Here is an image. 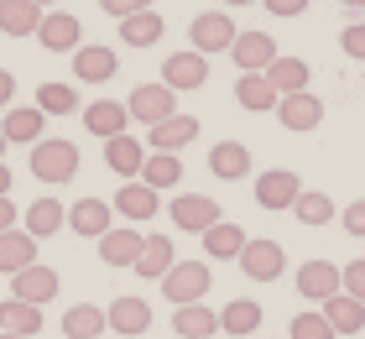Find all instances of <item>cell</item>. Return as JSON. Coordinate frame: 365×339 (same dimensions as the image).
<instances>
[{"instance_id":"obj_28","label":"cell","mask_w":365,"mask_h":339,"mask_svg":"<svg viewBox=\"0 0 365 339\" xmlns=\"http://www.w3.org/2000/svg\"><path fill=\"white\" fill-rule=\"evenodd\" d=\"M235 99H240V110H251V115H267V110H277V89H272V79L267 74H240L235 79Z\"/></svg>"},{"instance_id":"obj_9","label":"cell","mask_w":365,"mask_h":339,"mask_svg":"<svg viewBox=\"0 0 365 339\" xmlns=\"http://www.w3.org/2000/svg\"><path fill=\"white\" fill-rule=\"evenodd\" d=\"M162 84H168L173 94L204 89V84H209V58L204 53H173L168 63H162Z\"/></svg>"},{"instance_id":"obj_17","label":"cell","mask_w":365,"mask_h":339,"mask_svg":"<svg viewBox=\"0 0 365 339\" xmlns=\"http://www.w3.org/2000/svg\"><path fill=\"white\" fill-rule=\"evenodd\" d=\"M105 329H115V334H146V329H152V303H146V298H115L105 308Z\"/></svg>"},{"instance_id":"obj_26","label":"cell","mask_w":365,"mask_h":339,"mask_svg":"<svg viewBox=\"0 0 365 339\" xmlns=\"http://www.w3.org/2000/svg\"><path fill=\"white\" fill-rule=\"evenodd\" d=\"M162 31H168V21H162V11H136V16H125L120 21V42L125 47H157L162 42Z\"/></svg>"},{"instance_id":"obj_16","label":"cell","mask_w":365,"mask_h":339,"mask_svg":"<svg viewBox=\"0 0 365 339\" xmlns=\"http://www.w3.org/2000/svg\"><path fill=\"white\" fill-rule=\"evenodd\" d=\"M42 131H47V115H42L37 105H11L6 121H0V136H6L11 146H16V141H21V146H37Z\"/></svg>"},{"instance_id":"obj_42","label":"cell","mask_w":365,"mask_h":339,"mask_svg":"<svg viewBox=\"0 0 365 339\" xmlns=\"http://www.w3.org/2000/svg\"><path fill=\"white\" fill-rule=\"evenodd\" d=\"M339 53H350V58L365 63V21H355V26H344V31H339Z\"/></svg>"},{"instance_id":"obj_35","label":"cell","mask_w":365,"mask_h":339,"mask_svg":"<svg viewBox=\"0 0 365 339\" xmlns=\"http://www.w3.org/2000/svg\"><path fill=\"white\" fill-rule=\"evenodd\" d=\"M63 225H68V209H63L58 198H37L26 209V235L31 241H47V235H58Z\"/></svg>"},{"instance_id":"obj_29","label":"cell","mask_w":365,"mask_h":339,"mask_svg":"<svg viewBox=\"0 0 365 339\" xmlns=\"http://www.w3.org/2000/svg\"><path fill=\"white\" fill-rule=\"evenodd\" d=\"M37 261V241H31L26 230H0V271L16 277V271H26Z\"/></svg>"},{"instance_id":"obj_24","label":"cell","mask_w":365,"mask_h":339,"mask_svg":"<svg viewBox=\"0 0 365 339\" xmlns=\"http://www.w3.org/2000/svg\"><path fill=\"white\" fill-rule=\"evenodd\" d=\"M141 162H146V146L136 141V136H110L105 141V167L115 178H136Z\"/></svg>"},{"instance_id":"obj_8","label":"cell","mask_w":365,"mask_h":339,"mask_svg":"<svg viewBox=\"0 0 365 339\" xmlns=\"http://www.w3.org/2000/svg\"><path fill=\"white\" fill-rule=\"evenodd\" d=\"M58 287H63V277H58L53 266L31 261L26 271H16V277H11V298H21V303H31V308H42V303L58 298Z\"/></svg>"},{"instance_id":"obj_33","label":"cell","mask_w":365,"mask_h":339,"mask_svg":"<svg viewBox=\"0 0 365 339\" xmlns=\"http://www.w3.org/2000/svg\"><path fill=\"white\" fill-rule=\"evenodd\" d=\"M267 79H272V89H277V94H303V89H308V79H313V68H308L303 58L277 53V63L267 68Z\"/></svg>"},{"instance_id":"obj_49","label":"cell","mask_w":365,"mask_h":339,"mask_svg":"<svg viewBox=\"0 0 365 339\" xmlns=\"http://www.w3.org/2000/svg\"><path fill=\"white\" fill-rule=\"evenodd\" d=\"M220 6H230V11H240V6H256V0H220Z\"/></svg>"},{"instance_id":"obj_1","label":"cell","mask_w":365,"mask_h":339,"mask_svg":"<svg viewBox=\"0 0 365 339\" xmlns=\"http://www.w3.org/2000/svg\"><path fill=\"white\" fill-rule=\"evenodd\" d=\"M78 167H84V157H78V146L68 136H42L31 146V178H42V183H68V178H78Z\"/></svg>"},{"instance_id":"obj_34","label":"cell","mask_w":365,"mask_h":339,"mask_svg":"<svg viewBox=\"0 0 365 339\" xmlns=\"http://www.w3.org/2000/svg\"><path fill=\"white\" fill-rule=\"evenodd\" d=\"M240 246H245V230L230 225V219H220V225L204 230V256H209V261H235Z\"/></svg>"},{"instance_id":"obj_22","label":"cell","mask_w":365,"mask_h":339,"mask_svg":"<svg viewBox=\"0 0 365 339\" xmlns=\"http://www.w3.org/2000/svg\"><path fill=\"white\" fill-rule=\"evenodd\" d=\"M209 173L225 178V183L251 178V146H245V141H220V146L209 151Z\"/></svg>"},{"instance_id":"obj_48","label":"cell","mask_w":365,"mask_h":339,"mask_svg":"<svg viewBox=\"0 0 365 339\" xmlns=\"http://www.w3.org/2000/svg\"><path fill=\"white\" fill-rule=\"evenodd\" d=\"M0 198H11V167L0 162Z\"/></svg>"},{"instance_id":"obj_36","label":"cell","mask_w":365,"mask_h":339,"mask_svg":"<svg viewBox=\"0 0 365 339\" xmlns=\"http://www.w3.org/2000/svg\"><path fill=\"white\" fill-rule=\"evenodd\" d=\"M42 26V11L31 0H0V31L6 37H31Z\"/></svg>"},{"instance_id":"obj_14","label":"cell","mask_w":365,"mask_h":339,"mask_svg":"<svg viewBox=\"0 0 365 339\" xmlns=\"http://www.w3.org/2000/svg\"><path fill=\"white\" fill-rule=\"evenodd\" d=\"M277 121L303 136V131H313V126L324 121V99L308 94V89H303V94H282V99H277Z\"/></svg>"},{"instance_id":"obj_18","label":"cell","mask_w":365,"mask_h":339,"mask_svg":"<svg viewBox=\"0 0 365 339\" xmlns=\"http://www.w3.org/2000/svg\"><path fill=\"white\" fill-rule=\"evenodd\" d=\"M115 214L120 219H130V225H136V219H157V209H162V193H152L146 188V183H120V193H115V203H110Z\"/></svg>"},{"instance_id":"obj_50","label":"cell","mask_w":365,"mask_h":339,"mask_svg":"<svg viewBox=\"0 0 365 339\" xmlns=\"http://www.w3.org/2000/svg\"><path fill=\"white\" fill-rule=\"evenodd\" d=\"M339 6H350V11H365V0H339Z\"/></svg>"},{"instance_id":"obj_2","label":"cell","mask_w":365,"mask_h":339,"mask_svg":"<svg viewBox=\"0 0 365 339\" xmlns=\"http://www.w3.org/2000/svg\"><path fill=\"white\" fill-rule=\"evenodd\" d=\"M209 282H214L209 261H173V271L162 277V293H168V303L182 308V303H204Z\"/></svg>"},{"instance_id":"obj_4","label":"cell","mask_w":365,"mask_h":339,"mask_svg":"<svg viewBox=\"0 0 365 339\" xmlns=\"http://www.w3.org/2000/svg\"><path fill=\"white\" fill-rule=\"evenodd\" d=\"M235 266H240L251 282H277L282 271H287V251H282L277 241H245L240 256H235Z\"/></svg>"},{"instance_id":"obj_53","label":"cell","mask_w":365,"mask_h":339,"mask_svg":"<svg viewBox=\"0 0 365 339\" xmlns=\"http://www.w3.org/2000/svg\"><path fill=\"white\" fill-rule=\"evenodd\" d=\"M0 339H21V334H0Z\"/></svg>"},{"instance_id":"obj_7","label":"cell","mask_w":365,"mask_h":339,"mask_svg":"<svg viewBox=\"0 0 365 339\" xmlns=\"http://www.w3.org/2000/svg\"><path fill=\"white\" fill-rule=\"evenodd\" d=\"M230 58H235L240 74H267V68L277 63L272 31H235V42H230Z\"/></svg>"},{"instance_id":"obj_43","label":"cell","mask_w":365,"mask_h":339,"mask_svg":"<svg viewBox=\"0 0 365 339\" xmlns=\"http://www.w3.org/2000/svg\"><path fill=\"white\" fill-rule=\"evenodd\" d=\"M99 11L115 16V21H125V16H136V11H152V0H99Z\"/></svg>"},{"instance_id":"obj_38","label":"cell","mask_w":365,"mask_h":339,"mask_svg":"<svg viewBox=\"0 0 365 339\" xmlns=\"http://www.w3.org/2000/svg\"><path fill=\"white\" fill-rule=\"evenodd\" d=\"M292 214H297V225H329V219H339L334 198H329V193H313V188H303V193H297Z\"/></svg>"},{"instance_id":"obj_13","label":"cell","mask_w":365,"mask_h":339,"mask_svg":"<svg viewBox=\"0 0 365 339\" xmlns=\"http://www.w3.org/2000/svg\"><path fill=\"white\" fill-rule=\"evenodd\" d=\"M297 193H303V183H297V173H287V167H272V173L256 178V203L261 209H292Z\"/></svg>"},{"instance_id":"obj_25","label":"cell","mask_w":365,"mask_h":339,"mask_svg":"<svg viewBox=\"0 0 365 339\" xmlns=\"http://www.w3.org/2000/svg\"><path fill=\"white\" fill-rule=\"evenodd\" d=\"M136 183H146L152 193H162V188H178V183H182V162L173 157V151H146V162H141Z\"/></svg>"},{"instance_id":"obj_44","label":"cell","mask_w":365,"mask_h":339,"mask_svg":"<svg viewBox=\"0 0 365 339\" xmlns=\"http://www.w3.org/2000/svg\"><path fill=\"white\" fill-rule=\"evenodd\" d=\"M339 225L350 230V235H360L365 241V198H355V203H344V214H339Z\"/></svg>"},{"instance_id":"obj_19","label":"cell","mask_w":365,"mask_h":339,"mask_svg":"<svg viewBox=\"0 0 365 339\" xmlns=\"http://www.w3.org/2000/svg\"><path fill=\"white\" fill-rule=\"evenodd\" d=\"M173 334L178 339H214L220 334V313L209 303H182V308H173Z\"/></svg>"},{"instance_id":"obj_11","label":"cell","mask_w":365,"mask_h":339,"mask_svg":"<svg viewBox=\"0 0 365 339\" xmlns=\"http://www.w3.org/2000/svg\"><path fill=\"white\" fill-rule=\"evenodd\" d=\"M68 58H73L78 84H110L115 68H120V53H115V47H105V42H84V47H78V53H68Z\"/></svg>"},{"instance_id":"obj_30","label":"cell","mask_w":365,"mask_h":339,"mask_svg":"<svg viewBox=\"0 0 365 339\" xmlns=\"http://www.w3.org/2000/svg\"><path fill=\"white\" fill-rule=\"evenodd\" d=\"M173 261H178V251H173L168 235H146V246H141V256H136V266H130V271H141V277L162 282V277L173 271Z\"/></svg>"},{"instance_id":"obj_5","label":"cell","mask_w":365,"mask_h":339,"mask_svg":"<svg viewBox=\"0 0 365 339\" xmlns=\"http://www.w3.org/2000/svg\"><path fill=\"white\" fill-rule=\"evenodd\" d=\"M188 42H193V53H230V42H235V21H230V11H204V16H193V26H188Z\"/></svg>"},{"instance_id":"obj_52","label":"cell","mask_w":365,"mask_h":339,"mask_svg":"<svg viewBox=\"0 0 365 339\" xmlns=\"http://www.w3.org/2000/svg\"><path fill=\"white\" fill-rule=\"evenodd\" d=\"M6 146H11V141H6V136H0V162H6Z\"/></svg>"},{"instance_id":"obj_40","label":"cell","mask_w":365,"mask_h":339,"mask_svg":"<svg viewBox=\"0 0 365 339\" xmlns=\"http://www.w3.org/2000/svg\"><path fill=\"white\" fill-rule=\"evenodd\" d=\"M287 339H339V334L329 329V318H324V313H297V318H292V329H287Z\"/></svg>"},{"instance_id":"obj_6","label":"cell","mask_w":365,"mask_h":339,"mask_svg":"<svg viewBox=\"0 0 365 339\" xmlns=\"http://www.w3.org/2000/svg\"><path fill=\"white\" fill-rule=\"evenodd\" d=\"M168 219H173L178 230H188V235H204L209 225H220V219H225V209L214 198H204V193H178L173 209H168Z\"/></svg>"},{"instance_id":"obj_12","label":"cell","mask_w":365,"mask_h":339,"mask_svg":"<svg viewBox=\"0 0 365 339\" xmlns=\"http://www.w3.org/2000/svg\"><path fill=\"white\" fill-rule=\"evenodd\" d=\"M141 246H146V235L136 225H110L105 235H99V261L105 266H136Z\"/></svg>"},{"instance_id":"obj_37","label":"cell","mask_w":365,"mask_h":339,"mask_svg":"<svg viewBox=\"0 0 365 339\" xmlns=\"http://www.w3.org/2000/svg\"><path fill=\"white\" fill-rule=\"evenodd\" d=\"M63 334H68V339H105V308L73 303V308L63 313Z\"/></svg>"},{"instance_id":"obj_20","label":"cell","mask_w":365,"mask_h":339,"mask_svg":"<svg viewBox=\"0 0 365 339\" xmlns=\"http://www.w3.org/2000/svg\"><path fill=\"white\" fill-rule=\"evenodd\" d=\"M110 225H115V209H110L105 198H78L73 209H68V230H73V235H89V241H99Z\"/></svg>"},{"instance_id":"obj_32","label":"cell","mask_w":365,"mask_h":339,"mask_svg":"<svg viewBox=\"0 0 365 339\" xmlns=\"http://www.w3.org/2000/svg\"><path fill=\"white\" fill-rule=\"evenodd\" d=\"M42 329V308H31L21 298H6L0 303V334H21V339H37Z\"/></svg>"},{"instance_id":"obj_51","label":"cell","mask_w":365,"mask_h":339,"mask_svg":"<svg viewBox=\"0 0 365 339\" xmlns=\"http://www.w3.org/2000/svg\"><path fill=\"white\" fill-rule=\"evenodd\" d=\"M31 6H37V11H47V6H58V0H31Z\"/></svg>"},{"instance_id":"obj_46","label":"cell","mask_w":365,"mask_h":339,"mask_svg":"<svg viewBox=\"0 0 365 339\" xmlns=\"http://www.w3.org/2000/svg\"><path fill=\"white\" fill-rule=\"evenodd\" d=\"M11 99H16V74L0 68V110H11Z\"/></svg>"},{"instance_id":"obj_10","label":"cell","mask_w":365,"mask_h":339,"mask_svg":"<svg viewBox=\"0 0 365 339\" xmlns=\"http://www.w3.org/2000/svg\"><path fill=\"white\" fill-rule=\"evenodd\" d=\"M37 42L47 47V53H78V47H84V31H78V16H68V11H42Z\"/></svg>"},{"instance_id":"obj_41","label":"cell","mask_w":365,"mask_h":339,"mask_svg":"<svg viewBox=\"0 0 365 339\" xmlns=\"http://www.w3.org/2000/svg\"><path fill=\"white\" fill-rule=\"evenodd\" d=\"M339 293H350L355 303H365V256H360V261H350V266L339 271Z\"/></svg>"},{"instance_id":"obj_39","label":"cell","mask_w":365,"mask_h":339,"mask_svg":"<svg viewBox=\"0 0 365 339\" xmlns=\"http://www.w3.org/2000/svg\"><path fill=\"white\" fill-rule=\"evenodd\" d=\"M37 110L42 115H73L78 110V94L68 89V84H42V89H37Z\"/></svg>"},{"instance_id":"obj_27","label":"cell","mask_w":365,"mask_h":339,"mask_svg":"<svg viewBox=\"0 0 365 339\" xmlns=\"http://www.w3.org/2000/svg\"><path fill=\"white\" fill-rule=\"evenodd\" d=\"M319 313L329 318V329H334V334H360L365 329V303H355L350 293H334L329 303H319Z\"/></svg>"},{"instance_id":"obj_21","label":"cell","mask_w":365,"mask_h":339,"mask_svg":"<svg viewBox=\"0 0 365 339\" xmlns=\"http://www.w3.org/2000/svg\"><path fill=\"white\" fill-rule=\"evenodd\" d=\"M193 136H198V121H193V115H168L162 126L146 131V146H152V151H173V157H178Z\"/></svg>"},{"instance_id":"obj_23","label":"cell","mask_w":365,"mask_h":339,"mask_svg":"<svg viewBox=\"0 0 365 339\" xmlns=\"http://www.w3.org/2000/svg\"><path fill=\"white\" fill-rule=\"evenodd\" d=\"M84 126H89V136L110 141V136H125L130 115H125V105H120V99H94V105L84 110Z\"/></svg>"},{"instance_id":"obj_47","label":"cell","mask_w":365,"mask_h":339,"mask_svg":"<svg viewBox=\"0 0 365 339\" xmlns=\"http://www.w3.org/2000/svg\"><path fill=\"white\" fill-rule=\"evenodd\" d=\"M0 230H16V203L0 198Z\"/></svg>"},{"instance_id":"obj_3","label":"cell","mask_w":365,"mask_h":339,"mask_svg":"<svg viewBox=\"0 0 365 339\" xmlns=\"http://www.w3.org/2000/svg\"><path fill=\"white\" fill-rule=\"evenodd\" d=\"M125 115H130V121H141L146 131H152V126L168 121V115H178V94L168 89V84H141V89H130Z\"/></svg>"},{"instance_id":"obj_15","label":"cell","mask_w":365,"mask_h":339,"mask_svg":"<svg viewBox=\"0 0 365 339\" xmlns=\"http://www.w3.org/2000/svg\"><path fill=\"white\" fill-rule=\"evenodd\" d=\"M334 293H339V266L334 261H303V266H297V298L329 303Z\"/></svg>"},{"instance_id":"obj_45","label":"cell","mask_w":365,"mask_h":339,"mask_svg":"<svg viewBox=\"0 0 365 339\" xmlns=\"http://www.w3.org/2000/svg\"><path fill=\"white\" fill-rule=\"evenodd\" d=\"M261 6H267L272 16H282V21H287V16H303L313 0H261Z\"/></svg>"},{"instance_id":"obj_31","label":"cell","mask_w":365,"mask_h":339,"mask_svg":"<svg viewBox=\"0 0 365 339\" xmlns=\"http://www.w3.org/2000/svg\"><path fill=\"white\" fill-rule=\"evenodd\" d=\"M220 329L225 339H251L261 329V303L251 298H235V303H225V313H220Z\"/></svg>"}]
</instances>
